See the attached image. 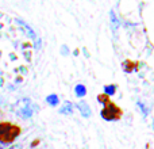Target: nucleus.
<instances>
[{"instance_id":"f257e3e1","label":"nucleus","mask_w":154,"mask_h":149,"mask_svg":"<svg viewBox=\"0 0 154 149\" xmlns=\"http://www.w3.org/2000/svg\"><path fill=\"white\" fill-rule=\"evenodd\" d=\"M14 111H15L19 117L27 119V118H30L32 115V113H34V106H32V103L30 102V99L24 98V99H22V100H19L18 103L14 106Z\"/></svg>"},{"instance_id":"f03ea898","label":"nucleus","mask_w":154,"mask_h":149,"mask_svg":"<svg viewBox=\"0 0 154 149\" xmlns=\"http://www.w3.org/2000/svg\"><path fill=\"white\" fill-rule=\"evenodd\" d=\"M101 117H104L107 121H118L120 117V110L114 103H107V107L101 111Z\"/></svg>"},{"instance_id":"7ed1b4c3","label":"nucleus","mask_w":154,"mask_h":149,"mask_svg":"<svg viewBox=\"0 0 154 149\" xmlns=\"http://www.w3.org/2000/svg\"><path fill=\"white\" fill-rule=\"evenodd\" d=\"M20 134V129H19V126H15V125H11V128L8 129V132L3 136V138L0 140V144L5 145V144H11V142L14 141V140L16 138V137Z\"/></svg>"},{"instance_id":"20e7f679","label":"nucleus","mask_w":154,"mask_h":149,"mask_svg":"<svg viewBox=\"0 0 154 149\" xmlns=\"http://www.w3.org/2000/svg\"><path fill=\"white\" fill-rule=\"evenodd\" d=\"M77 109L80 110V113H81L82 117H85V118H89L91 117V109H89V106H88L84 100H81V102H79V103H77Z\"/></svg>"},{"instance_id":"39448f33","label":"nucleus","mask_w":154,"mask_h":149,"mask_svg":"<svg viewBox=\"0 0 154 149\" xmlns=\"http://www.w3.org/2000/svg\"><path fill=\"white\" fill-rule=\"evenodd\" d=\"M16 22H18V23L20 24V26L23 27L24 30H26V31H27V34H29L30 37H31V38H35V33H34V30H32L31 27L29 26V24H26L23 21H20V19H16Z\"/></svg>"},{"instance_id":"423d86ee","label":"nucleus","mask_w":154,"mask_h":149,"mask_svg":"<svg viewBox=\"0 0 154 149\" xmlns=\"http://www.w3.org/2000/svg\"><path fill=\"white\" fill-rule=\"evenodd\" d=\"M72 107H73V106H72V103L66 102V103H65L64 106H62V109L60 110V113H61V114H68V115H69V114H72V111H73Z\"/></svg>"},{"instance_id":"0eeeda50","label":"nucleus","mask_w":154,"mask_h":149,"mask_svg":"<svg viewBox=\"0 0 154 149\" xmlns=\"http://www.w3.org/2000/svg\"><path fill=\"white\" fill-rule=\"evenodd\" d=\"M85 94H87V90H85L84 85H81V84L77 85V87H76V95L81 98V96H84Z\"/></svg>"},{"instance_id":"6e6552de","label":"nucleus","mask_w":154,"mask_h":149,"mask_svg":"<svg viewBox=\"0 0 154 149\" xmlns=\"http://www.w3.org/2000/svg\"><path fill=\"white\" fill-rule=\"evenodd\" d=\"M48 102L51 106H56V104L58 103V98H57L56 95H50V96H48Z\"/></svg>"},{"instance_id":"1a4fd4ad","label":"nucleus","mask_w":154,"mask_h":149,"mask_svg":"<svg viewBox=\"0 0 154 149\" xmlns=\"http://www.w3.org/2000/svg\"><path fill=\"white\" fill-rule=\"evenodd\" d=\"M115 85H107L106 87V92L108 94V95H112V94H115Z\"/></svg>"},{"instance_id":"9d476101","label":"nucleus","mask_w":154,"mask_h":149,"mask_svg":"<svg viewBox=\"0 0 154 149\" xmlns=\"http://www.w3.org/2000/svg\"><path fill=\"white\" fill-rule=\"evenodd\" d=\"M99 100L103 103H108V96L107 95H99Z\"/></svg>"},{"instance_id":"9b49d317","label":"nucleus","mask_w":154,"mask_h":149,"mask_svg":"<svg viewBox=\"0 0 154 149\" xmlns=\"http://www.w3.org/2000/svg\"><path fill=\"white\" fill-rule=\"evenodd\" d=\"M8 149H22V145H12V147Z\"/></svg>"}]
</instances>
